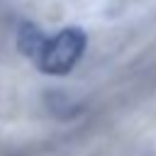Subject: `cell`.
Instances as JSON below:
<instances>
[{"instance_id": "1", "label": "cell", "mask_w": 156, "mask_h": 156, "mask_svg": "<svg viewBox=\"0 0 156 156\" xmlns=\"http://www.w3.org/2000/svg\"><path fill=\"white\" fill-rule=\"evenodd\" d=\"M88 46V34L80 27H63L56 34H46L34 66L46 76H66L83 58Z\"/></svg>"}, {"instance_id": "2", "label": "cell", "mask_w": 156, "mask_h": 156, "mask_svg": "<svg viewBox=\"0 0 156 156\" xmlns=\"http://www.w3.org/2000/svg\"><path fill=\"white\" fill-rule=\"evenodd\" d=\"M44 39H46V34H44L37 24H32V22H22L20 29H17V49H20L27 58H32V61L37 58Z\"/></svg>"}]
</instances>
